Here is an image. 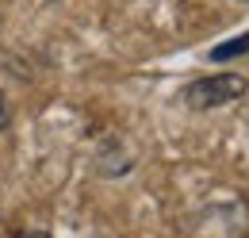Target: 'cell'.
I'll return each instance as SVG.
<instances>
[{
	"label": "cell",
	"instance_id": "cell-3",
	"mask_svg": "<svg viewBox=\"0 0 249 238\" xmlns=\"http://www.w3.org/2000/svg\"><path fill=\"white\" fill-rule=\"evenodd\" d=\"M8 123H12V112H8V104H4V100H0V131H4V127H8Z\"/></svg>",
	"mask_w": 249,
	"mask_h": 238
},
{
	"label": "cell",
	"instance_id": "cell-2",
	"mask_svg": "<svg viewBox=\"0 0 249 238\" xmlns=\"http://www.w3.org/2000/svg\"><path fill=\"white\" fill-rule=\"evenodd\" d=\"M249 50V35H238V39H230V42H222L211 50V61H226V58H238V54H246Z\"/></svg>",
	"mask_w": 249,
	"mask_h": 238
},
{
	"label": "cell",
	"instance_id": "cell-1",
	"mask_svg": "<svg viewBox=\"0 0 249 238\" xmlns=\"http://www.w3.org/2000/svg\"><path fill=\"white\" fill-rule=\"evenodd\" d=\"M249 92V81L242 73H215V77H199L184 89V104L192 112H211L222 104H238Z\"/></svg>",
	"mask_w": 249,
	"mask_h": 238
},
{
	"label": "cell",
	"instance_id": "cell-4",
	"mask_svg": "<svg viewBox=\"0 0 249 238\" xmlns=\"http://www.w3.org/2000/svg\"><path fill=\"white\" fill-rule=\"evenodd\" d=\"M27 238H50V235H42V231H35V235H27Z\"/></svg>",
	"mask_w": 249,
	"mask_h": 238
}]
</instances>
